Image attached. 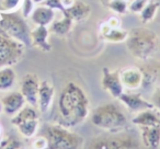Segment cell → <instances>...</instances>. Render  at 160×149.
<instances>
[{
    "label": "cell",
    "mask_w": 160,
    "mask_h": 149,
    "mask_svg": "<svg viewBox=\"0 0 160 149\" xmlns=\"http://www.w3.org/2000/svg\"><path fill=\"white\" fill-rule=\"evenodd\" d=\"M140 140L146 149L160 148V125L159 126H139Z\"/></svg>",
    "instance_id": "obj_13"
},
{
    "label": "cell",
    "mask_w": 160,
    "mask_h": 149,
    "mask_svg": "<svg viewBox=\"0 0 160 149\" xmlns=\"http://www.w3.org/2000/svg\"><path fill=\"white\" fill-rule=\"evenodd\" d=\"M33 2H36V3H40V2H43V1H45V0H32Z\"/></svg>",
    "instance_id": "obj_35"
},
{
    "label": "cell",
    "mask_w": 160,
    "mask_h": 149,
    "mask_svg": "<svg viewBox=\"0 0 160 149\" xmlns=\"http://www.w3.org/2000/svg\"><path fill=\"white\" fill-rule=\"evenodd\" d=\"M83 149H146L142 140L127 133H111L91 139Z\"/></svg>",
    "instance_id": "obj_6"
},
{
    "label": "cell",
    "mask_w": 160,
    "mask_h": 149,
    "mask_svg": "<svg viewBox=\"0 0 160 149\" xmlns=\"http://www.w3.org/2000/svg\"><path fill=\"white\" fill-rule=\"evenodd\" d=\"M101 85H102V88L105 91L109 92L115 99H118L121 94L124 92V86L121 81L120 72L118 71H112L107 67L102 69Z\"/></svg>",
    "instance_id": "obj_9"
},
{
    "label": "cell",
    "mask_w": 160,
    "mask_h": 149,
    "mask_svg": "<svg viewBox=\"0 0 160 149\" xmlns=\"http://www.w3.org/2000/svg\"><path fill=\"white\" fill-rule=\"evenodd\" d=\"M24 53L25 46L22 43L0 34V68L18 64Z\"/></svg>",
    "instance_id": "obj_7"
},
{
    "label": "cell",
    "mask_w": 160,
    "mask_h": 149,
    "mask_svg": "<svg viewBox=\"0 0 160 149\" xmlns=\"http://www.w3.org/2000/svg\"><path fill=\"white\" fill-rule=\"evenodd\" d=\"M73 25V21L67 14H64V18L57 21H53L51 25V31L54 32L56 35H66L71 31Z\"/></svg>",
    "instance_id": "obj_22"
},
{
    "label": "cell",
    "mask_w": 160,
    "mask_h": 149,
    "mask_svg": "<svg viewBox=\"0 0 160 149\" xmlns=\"http://www.w3.org/2000/svg\"><path fill=\"white\" fill-rule=\"evenodd\" d=\"M125 44L133 57L142 62H147L157 51L159 37L150 29L134 27L127 34Z\"/></svg>",
    "instance_id": "obj_2"
},
{
    "label": "cell",
    "mask_w": 160,
    "mask_h": 149,
    "mask_svg": "<svg viewBox=\"0 0 160 149\" xmlns=\"http://www.w3.org/2000/svg\"><path fill=\"white\" fill-rule=\"evenodd\" d=\"M91 123L96 127L110 133L122 132L127 126V116L116 103H104L99 105L90 115Z\"/></svg>",
    "instance_id": "obj_3"
},
{
    "label": "cell",
    "mask_w": 160,
    "mask_h": 149,
    "mask_svg": "<svg viewBox=\"0 0 160 149\" xmlns=\"http://www.w3.org/2000/svg\"><path fill=\"white\" fill-rule=\"evenodd\" d=\"M129 1H134V0H129Z\"/></svg>",
    "instance_id": "obj_38"
},
{
    "label": "cell",
    "mask_w": 160,
    "mask_h": 149,
    "mask_svg": "<svg viewBox=\"0 0 160 149\" xmlns=\"http://www.w3.org/2000/svg\"><path fill=\"white\" fill-rule=\"evenodd\" d=\"M100 33L103 40L108 41V42L121 43L126 40L128 32L124 31V30H120V27H112L105 22L101 25Z\"/></svg>",
    "instance_id": "obj_20"
},
{
    "label": "cell",
    "mask_w": 160,
    "mask_h": 149,
    "mask_svg": "<svg viewBox=\"0 0 160 149\" xmlns=\"http://www.w3.org/2000/svg\"><path fill=\"white\" fill-rule=\"evenodd\" d=\"M54 94H55V89H54L53 85L48 80L41 81L38 100V107L41 113H46L51 109L52 104H53Z\"/></svg>",
    "instance_id": "obj_12"
},
{
    "label": "cell",
    "mask_w": 160,
    "mask_h": 149,
    "mask_svg": "<svg viewBox=\"0 0 160 149\" xmlns=\"http://www.w3.org/2000/svg\"><path fill=\"white\" fill-rule=\"evenodd\" d=\"M31 38H32V45L38 47L42 52H48L52 51V45L48 43V30L46 27L38 25L34 30L31 31Z\"/></svg>",
    "instance_id": "obj_18"
},
{
    "label": "cell",
    "mask_w": 160,
    "mask_h": 149,
    "mask_svg": "<svg viewBox=\"0 0 160 149\" xmlns=\"http://www.w3.org/2000/svg\"><path fill=\"white\" fill-rule=\"evenodd\" d=\"M107 6L109 7L110 10H112L118 14L126 13L127 9H128V6H127L125 0H110L107 3Z\"/></svg>",
    "instance_id": "obj_26"
},
{
    "label": "cell",
    "mask_w": 160,
    "mask_h": 149,
    "mask_svg": "<svg viewBox=\"0 0 160 149\" xmlns=\"http://www.w3.org/2000/svg\"><path fill=\"white\" fill-rule=\"evenodd\" d=\"M40 83L41 81L34 73H27L25 76H23L20 82V92L24 97L28 104L34 107H38Z\"/></svg>",
    "instance_id": "obj_8"
},
{
    "label": "cell",
    "mask_w": 160,
    "mask_h": 149,
    "mask_svg": "<svg viewBox=\"0 0 160 149\" xmlns=\"http://www.w3.org/2000/svg\"><path fill=\"white\" fill-rule=\"evenodd\" d=\"M1 138H2V129L0 127V142H1Z\"/></svg>",
    "instance_id": "obj_36"
},
{
    "label": "cell",
    "mask_w": 160,
    "mask_h": 149,
    "mask_svg": "<svg viewBox=\"0 0 160 149\" xmlns=\"http://www.w3.org/2000/svg\"><path fill=\"white\" fill-rule=\"evenodd\" d=\"M147 3H148V0H134V1H132L131 5H129L128 9L133 13H140V11L144 9Z\"/></svg>",
    "instance_id": "obj_28"
},
{
    "label": "cell",
    "mask_w": 160,
    "mask_h": 149,
    "mask_svg": "<svg viewBox=\"0 0 160 149\" xmlns=\"http://www.w3.org/2000/svg\"><path fill=\"white\" fill-rule=\"evenodd\" d=\"M101 1H102V2H103V3H105V5H107V3H108V2H109L110 0H101Z\"/></svg>",
    "instance_id": "obj_37"
},
{
    "label": "cell",
    "mask_w": 160,
    "mask_h": 149,
    "mask_svg": "<svg viewBox=\"0 0 160 149\" xmlns=\"http://www.w3.org/2000/svg\"><path fill=\"white\" fill-rule=\"evenodd\" d=\"M22 0H0V11L1 12H13Z\"/></svg>",
    "instance_id": "obj_27"
},
{
    "label": "cell",
    "mask_w": 160,
    "mask_h": 149,
    "mask_svg": "<svg viewBox=\"0 0 160 149\" xmlns=\"http://www.w3.org/2000/svg\"><path fill=\"white\" fill-rule=\"evenodd\" d=\"M120 77L124 88L135 90L142 87V73L139 68L129 67V68L124 69L120 72Z\"/></svg>",
    "instance_id": "obj_15"
},
{
    "label": "cell",
    "mask_w": 160,
    "mask_h": 149,
    "mask_svg": "<svg viewBox=\"0 0 160 149\" xmlns=\"http://www.w3.org/2000/svg\"><path fill=\"white\" fill-rule=\"evenodd\" d=\"M91 13V7L88 3L76 0L70 7L66 8L64 14H67L73 22H80L88 18Z\"/></svg>",
    "instance_id": "obj_17"
},
{
    "label": "cell",
    "mask_w": 160,
    "mask_h": 149,
    "mask_svg": "<svg viewBox=\"0 0 160 149\" xmlns=\"http://www.w3.org/2000/svg\"><path fill=\"white\" fill-rule=\"evenodd\" d=\"M139 69L142 73V88L148 89L160 82V62H150L140 67Z\"/></svg>",
    "instance_id": "obj_14"
},
{
    "label": "cell",
    "mask_w": 160,
    "mask_h": 149,
    "mask_svg": "<svg viewBox=\"0 0 160 149\" xmlns=\"http://www.w3.org/2000/svg\"><path fill=\"white\" fill-rule=\"evenodd\" d=\"M16 72L12 67L0 68V91H7L14 86L16 82Z\"/></svg>",
    "instance_id": "obj_21"
},
{
    "label": "cell",
    "mask_w": 160,
    "mask_h": 149,
    "mask_svg": "<svg viewBox=\"0 0 160 149\" xmlns=\"http://www.w3.org/2000/svg\"><path fill=\"white\" fill-rule=\"evenodd\" d=\"M24 97L22 96L21 92L12 91L7 93L1 98V107L2 111L8 116H14L25 105Z\"/></svg>",
    "instance_id": "obj_10"
},
{
    "label": "cell",
    "mask_w": 160,
    "mask_h": 149,
    "mask_svg": "<svg viewBox=\"0 0 160 149\" xmlns=\"http://www.w3.org/2000/svg\"><path fill=\"white\" fill-rule=\"evenodd\" d=\"M0 34L22 43L25 47L32 46L31 30L24 18L16 12H1Z\"/></svg>",
    "instance_id": "obj_5"
},
{
    "label": "cell",
    "mask_w": 160,
    "mask_h": 149,
    "mask_svg": "<svg viewBox=\"0 0 160 149\" xmlns=\"http://www.w3.org/2000/svg\"><path fill=\"white\" fill-rule=\"evenodd\" d=\"M33 147H34V149H46L47 142L44 136L41 135L40 137H36L35 142H33Z\"/></svg>",
    "instance_id": "obj_32"
},
{
    "label": "cell",
    "mask_w": 160,
    "mask_h": 149,
    "mask_svg": "<svg viewBox=\"0 0 160 149\" xmlns=\"http://www.w3.org/2000/svg\"><path fill=\"white\" fill-rule=\"evenodd\" d=\"M42 136L46 139V149H79L83 142L82 137L60 124L44 126Z\"/></svg>",
    "instance_id": "obj_4"
},
{
    "label": "cell",
    "mask_w": 160,
    "mask_h": 149,
    "mask_svg": "<svg viewBox=\"0 0 160 149\" xmlns=\"http://www.w3.org/2000/svg\"><path fill=\"white\" fill-rule=\"evenodd\" d=\"M31 19L35 24L42 25V27H47L48 24H52V22L55 19V10L43 5L41 7L33 9L31 14Z\"/></svg>",
    "instance_id": "obj_19"
},
{
    "label": "cell",
    "mask_w": 160,
    "mask_h": 149,
    "mask_svg": "<svg viewBox=\"0 0 160 149\" xmlns=\"http://www.w3.org/2000/svg\"><path fill=\"white\" fill-rule=\"evenodd\" d=\"M132 122L137 126H159L160 112L156 107L144 110V111L136 113Z\"/></svg>",
    "instance_id": "obj_16"
},
{
    "label": "cell",
    "mask_w": 160,
    "mask_h": 149,
    "mask_svg": "<svg viewBox=\"0 0 160 149\" xmlns=\"http://www.w3.org/2000/svg\"><path fill=\"white\" fill-rule=\"evenodd\" d=\"M19 133L25 138H32L35 136L38 129V118H32V120H27L19 123L16 125Z\"/></svg>",
    "instance_id": "obj_23"
},
{
    "label": "cell",
    "mask_w": 160,
    "mask_h": 149,
    "mask_svg": "<svg viewBox=\"0 0 160 149\" xmlns=\"http://www.w3.org/2000/svg\"><path fill=\"white\" fill-rule=\"evenodd\" d=\"M159 7H160V3L157 2V1L148 2L139 13L140 21H142L144 24H147V23H149L150 21H152L156 13H157L158 9H159Z\"/></svg>",
    "instance_id": "obj_25"
},
{
    "label": "cell",
    "mask_w": 160,
    "mask_h": 149,
    "mask_svg": "<svg viewBox=\"0 0 160 149\" xmlns=\"http://www.w3.org/2000/svg\"><path fill=\"white\" fill-rule=\"evenodd\" d=\"M21 142L16 138H9L3 142L2 149H20Z\"/></svg>",
    "instance_id": "obj_30"
},
{
    "label": "cell",
    "mask_w": 160,
    "mask_h": 149,
    "mask_svg": "<svg viewBox=\"0 0 160 149\" xmlns=\"http://www.w3.org/2000/svg\"><path fill=\"white\" fill-rule=\"evenodd\" d=\"M118 100H120L129 111L134 112V113H138V112H142V111H144V110L155 107V105H153L152 103L145 100L140 94H137V93H125V92H123L120 98H118Z\"/></svg>",
    "instance_id": "obj_11"
},
{
    "label": "cell",
    "mask_w": 160,
    "mask_h": 149,
    "mask_svg": "<svg viewBox=\"0 0 160 149\" xmlns=\"http://www.w3.org/2000/svg\"><path fill=\"white\" fill-rule=\"evenodd\" d=\"M90 113V100L85 90L73 81L64 86L58 98V124L73 127L81 124Z\"/></svg>",
    "instance_id": "obj_1"
},
{
    "label": "cell",
    "mask_w": 160,
    "mask_h": 149,
    "mask_svg": "<svg viewBox=\"0 0 160 149\" xmlns=\"http://www.w3.org/2000/svg\"><path fill=\"white\" fill-rule=\"evenodd\" d=\"M107 23L112 27H120V25H121L120 20H118L116 17H112V18H110Z\"/></svg>",
    "instance_id": "obj_34"
},
{
    "label": "cell",
    "mask_w": 160,
    "mask_h": 149,
    "mask_svg": "<svg viewBox=\"0 0 160 149\" xmlns=\"http://www.w3.org/2000/svg\"><path fill=\"white\" fill-rule=\"evenodd\" d=\"M32 118H38V112L32 105H24L16 115L12 116L11 124H13L16 126V125H18L19 123L23 122V121L32 120Z\"/></svg>",
    "instance_id": "obj_24"
},
{
    "label": "cell",
    "mask_w": 160,
    "mask_h": 149,
    "mask_svg": "<svg viewBox=\"0 0 160 149\" xmlns=\"http://www.w3.org/2000/svg\"><path fill=\"white\" fill-rule=\"evenodd\" d=\"M44 6L52 8V9H54V10L58 9V10H60L62 13H64L65 10H66V8H65L64 5H62V0H45V1H44Z\"/></svg>",
    "instance_id": "obj_29"
},
{
    "label": "cell",
    "mask_w": 160,
    "mask_h": 149,
    "mask_svg": "<svg viewBox=\"0 0 160 149\" xmlns=\"http://www.w3.org/2000/svg\"><path fill=\"white\" fill-rule=\"evenodd\" d=\"M151 103L160 112V87H156L155 91L152 93V97H151Z\"/></svg>",
    "instance_id": "obj_31"
},
{
    "label": "cell",
    "mask_w": 160,
    "mask_h": 149,
    "mask_svg": "<svg viewBox=\"0 0 160 149\" xmlns=\"http://www.w3.org/2000/svg\"><path fill=\"white\" fill-rule=\"evenodd\" d=\"M32 11V0H24L23 3V9H22V14L24 18L29 17L30 12Z\"/></svg>",
    "instance_id": "obj_33"
}]
</instances>
